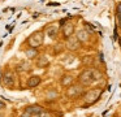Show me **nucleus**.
Instances as JSON below:
<instances>
[{
  "label": "nucleus",
  "mask_w": 121,
  "mask_h": 117,
  "mask_svg": "<svg viewBox=\"0 0 121 117\" xmlns=\"http://www.w3.org/2000/svg\"><path fill=\"white\" fill-rule=\"evenodd\" d=\"M102 78V74H100L98 70L95 69H85L83 72L79 74L78 81L82 86H90L95 82V81H99Z\"/></svg>",
  "instance_id": "1"
},
{
  "label": "nucleus",
  "mask_w": 121,
  "mask_h": 117,
  "mask_svg": "<svg viewBox=\"0 0 121 117\" xmlns=\"http://www.w3.org/2000/svg\"><path fill=\"white\" fill-rule=\"evenodd\" d=\"M43 40H44V34H43V31H35V33H33L29 36L27 43L33 48H38V47H40L43 44Z\"/></svg>",
  "instance_id": "2"
},
{
  "label": "nucleus",
  "mask_w": 121,
  "mask_h": 117,
  "mask_svg": "<svg viewBox=\"0 0 121 117\" xmlns=\"http://www.w3.org/2000/svg\"><path fill=\"white\" fill-rule=\"evenodd\" d=\"M82 92H83V87H82V85H72V86H69V87L66 88L65 95L68 96L69 99H72V98H77V96H79Z\"/></svg>",
  "instance_id": "3"
},
{
  "label": "nucleus",
  "mask_w": 121,
  "mask_h": 117,
  "mask_svg": "<svg viewBox=\"0 0 121 117\" xmlns=\"http://www.w3.org/2000/svg\"><path fill=\"white\" fill-rule=\"evenodd\" d=\"M1 83L7 87H13L14 83H16V78H14V74L12 72H5L3 74V78H1Z\"/></svg>",
  "instance_id": "4"
},
{
  "label": "nucleus",
  "mask_w": 121,
  "mask_h": 117,
  "mask_svg": "<svg viewBox=\"0 0 121 117\" xmlns=\"http://www.w3.org/2000/svg\"><path fill=\"white\" fill-rule=\"evenodd\" d=\"M99 95H100V90H99V88H95V90H90L89 92L85 94L83 99H85L86 103L92 104V103H95V101L99 99Z\"/></svg>",
  "instance_id": "5"
},
{
  "label": "nucleus",
  "mask_w": 121,
  "mask_h": 117,
  "mask_svg": "<svg viewBox=\"0 0 121 117\" xmlns=\"http://www.w3.org/2000/svg\"><path fill=\"white\" fill-rule=\"evenodd\" d=\"M66 48L69 51H77V49L81 48V42L78 40L77 36H69L66 39Z\"/></svg>",
  "instance_id": "6"
},
{
  "label": "nucleus",
  "mask_w": 121,
  "mask_h": 117,
  "mask_svg": "<svg viewBox=\"0 0 121 117\" xmlns=\"http://www.w3.org/2000/svg\"><path fill=\"white\" fill-rule=\"evenodd\" d=\"M59 30H60V25H57V23H51V25H48L46 27V34L51 39H55L59 34Z\"/></svg>",
  "instance_id": "7"
},
{
  "label": "nucleus",
  "mask_w": 121,
  "mask_h": 117,
  "mask_svg": "<svg viewBox=\"0 0 121 117\" xmlns=\"http://www.w3.org/2000/svg\"><path fill=\"white\" fill-rule=\"evenodd\" d=\"M61 27H63V34H64V36H65L66 39H68L69 36L73 35V34H74V30H76V27H74V23H72V22L64 23Z\"/></svg>",
  "instance_id": "8"
},
{
  "label": "nucleus",
  "mask_w": 121,
  "mask_h": 117,
  "mask_svg": "<svg viewBox=\"0 0 121 117\" xmlns=\"http://www.w3.org/2000/svg\"><path fill=\"white\" fill-rule=\"evenodd\" d=\"M42 111H44V109H43L40 105H38V104H34V105H29L26 109H25V112H27V113H29L31 117H35L37 114H39Z\"/></svg>",
  "instance_id": "9"
},
{
  "label": "nucleus",
  "mask_w": 121,
  "mask_h": 117,
  "mask_svg": "<svg viewBox=\"0 0 121 117\" xmlns=\"http://www.w3.org/2000/svg\"><path fill=\"white\" fill-rule=\"evenodd\" d=\"M60 83H61L63 87H69V86L74 85V77L70 74H64L63 77H61Z\"/></svg>",
  "instance_id": "10"
},
{
  "label": "nucleus",
  "mask_w": 121,
  "mask_h": 117,
  "mask_svg": "<svg viewBox=\"0 0 121 117\" xmlns=\"http://www.w3.org/2000/svg\"><path fill=\"white\" fill-rule=\"evenodd\" d=\"M40 81H42V78L39 77V75H31V77L27 79V87L33 88V87H37L38 85L40 83Z\"/></svg>",
  "instance_id": "11"
},
{
  "label": "nucleus",
  "mask_w": 121,
  "mask_h": 117,
  "mask_svg": "<svg viewBox=\"0 0 121 117\" xmlns=\"http://www.w3.org/2000/svg\"><path fill=\"white\" fill-rule=\"evenodd\" d=\"M77 38H78V40L81 42V43H85V42L89 40L90 38V33L85 29V30H79L78 33H77Z\"/></svg>",
  "instance_id": "12"
},
{
  "label": "nucleus",
  "mask_w": 121,
  "mask_h": 117,
  "mask_svg": "<svg viewBox=\"0 0 121 117\" xmlns=\"http://www.w3.org/2000/svg\"><path fill=\"white\" fill-rule=\"evenodd\" d=\"M25 55H26L27 59H35V57L38 56V49L37 48H33V47H30V48H27L26 51H25Z\"/></svg>",
  "instance_id": "13"
},
{
  "label": "nucleus",
  "mask_w": 121,
  "mask_h": 117,
  "mask_svg": "<svg viewBox=\"0 0 121 117\" xmlns=\"http://www.w3.org/2000/svg\"><path fill=\"white\" fill-rule=\"evenodd\" d=\"M30 69H31V68H30L29 62L22 61V62H20V64L17 65V70H18V72H27V70H30Z\"/></svg>",
  "instance_id": "14"
},
{
  "label": "nucleus",
  "mask_w": 121,
  "mask_h": 117,
  "mask_svg": "<svg viewBox=\"0 0 121 117\" xmlns=\"http://www.w3.org/2000/svg\"><path fill=\"white\" fill-rule=\"evenodd\" d=\"M37 65L39 68H43V66H46V65H48V59L46 56H40L39 60H38V62H37Z\"/></svg>",
  "instance_id": "15"
},
{
  "label": "nucleus",
  "mask_w": 121,
  "mask_h": 117,
  "mask_svg": "<svg viewBox=\"0 0 121 117\" xmlns=\"http://www.w3.org/2000/svg\"><path fill=\"white\" fill-rule=\"evenodd\" d=\"M35 117H52V114H51L50 112H47V111H42L39 114H37Z\"/></svg>",
  "instance_id": "16"
},
{
  "label": "nucleus",
  "mask_w": 121,
  "mask_h": 117,
  "mask_svg": "<svg viewBox=\"0 0 121 117\" xmlns=\"http://www.w3.org/2000/svg\"><path fill=\"white\" fill-rule=\"evenodd\" d=\"M116 16H117V21H121V3L117 5V9H116Z\"/></svg>",
  "instance_id": "17"
},
{
  "label": "nucleus",
  "mask_w": 121,
  "mask_h": 117,
  "mask_svg": "<svg viewBox=\"0 0 121 117\" xmlns=\"http://www.w3.org/2000/svg\"><path fill=\"white\" fill-rule=\"evenodd\" d=\"M83 64H85V65L92 64V59H91L90 56H85V59H83Z\"/></svg>",
  "instance_id": "18"
},
{
  "label": "nucleus",
  "mask_w": 121,
  "mask_h": 117,
  "mask_svg": "<svg viewBox=\"0 0 121 117\" xmlns=\"http://www.w3.org/2000/svg\"><path fill=\"white\" fill-rule=\"evenodd\" d=\"M86 30L89 31V33H92V31H94V29L91 27V25H89V23H86Z\"/></svg>",
  "instance_id": "19"
},
{
  "label": "nucleus",
  "mask_w": 121,
  "mask_h": 117,
  "mask_svg": "<svg viewBox=\"0 0 121 117\" xmlns=\"http://www.w3.org/2000/svg\"><path fill=\"white\" fill-rule=\"evenodd\" d=\"M1 109H5V104L3 103V101H0V111Z\"/></svg>",
  "instance_id": "20"
}]
</instances>
